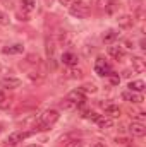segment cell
Returning <instances> with one entry per match:
<instances>
[{
  "instance_id": "obj_1",
  "label": "cell",
  "mask_w": 146,
  "mask_h": 147,
  "mask_svg": "<svg viewBox=\"0 0 146 147\" xmlns=\"http://www.w3.org/2000/svg\"><path fill=\"white\" fill-rule=\"evenodd\" d=\"M59 111L57 110H46L43 111L40 116H38V121L36 125H35V132H45V130H50L55 123H57V120H59Z\"/></svg>"
},
{
  "instance_id": "obj_2",
  "label": "cell",
  "mask_w": 146,
  "mask_h": 147,
  "mask_svg": "<svg viewBox=\"0 0 146 147\" xmlns=\"http://www.w3.org/2000/svg\"><path fill=\"white\" fill-rule=\"evenodd\" d=\"M33 134H36L35 130H29V132H24V130H17V132H12L7 139H5V146L7 147H16L19 142H23L24 139L31 137Z\"/></svg>"
},
{
  "instance_id": "obj_3",
  "label": "cell",
  "mask_w": 146,
  "mask_h": 147,
  "mask_svg": "<svg viewBox=\"0 0 146 147\" xmlns=\"http://www.w3.org/2000/svg\"><path fill=\"white\" fill-rule=\"evenodd\" d=\"M69 12H71V16H72V17H77V19H86V17L89 16V7H88V3H84V2H81V0H77V2H74L72 5L69 7Z\"/></svg>"
},
{
  "instance_id": "obj_4",
  "label": "cell",
  "mask_w": 146,
  "mask_h": 147,
  "mask_svg": "<svg viewBox=\"0 0 146 147\" xmlns=\"http://www.w3.org/2000/svg\"><path fill=\"white\" fill-rule=\"evenodd\" d=\"M93 70H95L96 75H100V77H108L110 74H112V67H110V63L105 60V58L98 57V58L95 60V67H93Z\"/></svg>"
},
{
  "instance_id": "obj_5",
  "label": "cell",
  "mask_w": 146,
  "mask_h": 147,
  "mask_svg": "<svg viewBox=\"0 0 146 147\" xmlns=\"http://www.w3.org/2000/svg\"><path fill=\"white\" fill-rule=\"evenodd\" d=\"M96 7L105 14H113L120 7V0H96Z\"/></svg>"
},
{
  "instance_id": "obj_6",
  "label": "cell",
  "mask_w": 146,
  "mask_h": 147,
  "mask_svg": "<svg viewBox=\"0 0 146 147\" xmlns=\"http://www.w3.org/2000/svg\"><path fill=\"white\" fill-rule=\"evenodd\" d=\"M0 86H2L3 89H10V91H14V89H17V87H21V86H23V80H21V79H17V77L7 75V77L0 79Z\"/></svg>"
},
{
  "instance_id": "obj_7",
  "label": "cell",
  "mask_w": 146,
  "mask_h": 147,
  "mask_svg": "<svg viewBox=\"0 0 146 147\" xmlns=\"http://www.w3.org/2000/svg\"><path fill=\"white\" fill-rule=\"evenodd\" d=\"M129 9L132 10V17L134 19H141L143 17V9H145V0H127Z\"/></svg>"
},
{
  "instance_id": "obj_8",
  "label": "cell",
  "mask_w": 146,
  "mask_h": 147,
  "mask_svg": "<svg viewBox=\"0 0 146 147\" xmlns=\"http://www.w3.org/2000/svg\"><path fill=\"white\" fill-rule=\"evenodd\" d=\"M107 51H108L110 57L115 58L117 62H119L120 58H124V55H126V50H124L122 45H110L108 48H107Z\"/></svg>"
},
{
  "instance_id": "obj_9",
  "label": "cell",
  "mask_w": 146,
  "mask_h": 147,
  "mask_svg": "<svg viewBox=\"0 0 146 147\" xmlns=\"http://www.w3.org/2000/svg\"><path fill=\"white\" fill-rule=\"evenodd\" d=\"M129 134L132 137H145L146 135V127L145 123H138V121H132L129 125Z\"/></svg>"
},
{
  "instance_id": "obj_10",
  "label": "cell",
  "mask_w": 146,
  "mask_h": 147,
  "mask_svg": "<svg viewBox=\"0 0 146 147\" xmlns=\"http://www.w3.org/2000/svg\"><path fill=\"white\" fill-rule=\"evenodd\" d=\"M122 99L132 105H141L143 103V96L139 92H132V91H124L122 92Z\"/></svg>"
},
{
  "instance_id": "obj_11",
  "label": "cell",
  "mask_w": 146,
  "mask_h": 147,
  "mask_svg": "<svg viewBox=\"0 0 146 147\" xmlns=\"http://www.w3.org/2000/svg\"><path fill=\"white\" fill-rule=\"evenodd\" d=\"M102 130H110V128H113V125H115V121H113V118H110L107 115H100L98 116V120L95 121Z\"/></svg>"
},
{
  "instance_id": "obj_12",
  "label": "cell",
  "mask_w": 146,
  "mask_h": 147,
  "mask_svg": "<svg viewBox=\"0 0 146 147\" xmlns=\"http://www.w3.org/2000/svg\"><path fill=\"white\" fill-rule=\"evenodd\" d=\"M117 22H119V26H120L122 29H131V28L134 26L136 19L132 17V14H124V16H120V17L117 19Z\"/></svg>"
},
{
  "instance_id": "obj_13",
  "label": "cell",
  "mask_w": 146,
  "mask_h": 147,
  "mask_svg": "<svg viewBox=\"0 0 146 147\" xmlns=\"http://www.w3.org/2000/svg\"><path fill=\"white\" fill-rule=\"evenodd\" d=\"M60 62L67 67H74V65H77V55L72 51H64L60 57Z\"/></svg>"
},
{
  "instance_id": "obj_14",
  "label": "cell",
  "mask_w": 146,
  "mask_h": 147,
  "mask_svg": "<svg viewBox=\"0 0 146 147\" xmlns=\"http://www.w3.org/2000/svg\"><path fill=\"white\" fill-rule=\"evenodd\" d=\"M131 63H132V70L136 74H143L146 70V62L143 57H132Z\"/></svg>"
},
{
  "instance_id": "obj_15",
  "label": "cell",
  "mask_w": 146,
  "mask_h": 147,
  "mask_svg": "<svg viewBox=\"0 0 146 147\" xmlns=\"http://www.w3.org/2000/svg\"><path fill=\"white\" fill-rule=\"evenodd\" d=\"M67 99H71V101H74L77 106H81V105H84V101H86V94L81 92L79 89H76V91H71V92L67 94Z\"/></svg>"
},
{
  "instance_id": "obj_16",
  "label": "cell",
  "mask_w": 146,
  "mask_h": 147,
  "mask_svg": "<svg viewBox=\"0 0 146 147\" xmlns=\"http://www.w3.org/2000/svg\"><path fill=\"white\" fill-rule=\"evenodd\" d=\"M103 111H105V115L110 116V118H119L120 113H122V110L119 108V105H113V103L103 105Z\"/></svg>"
},
{
  "instance_id": "obj_17",
  "label": "cell",
  "mask_w": 146,
  "mask_h": 147,
  "mask_svg": "<svg viewBox=\"0 0 146 147\" xmlns=\"http://www.w3.org/2000/svg\"><path fill=\"white\" fill-rule=\"evenodd\" d=\"M67 77H69V79H83V77H84V70H83L81 67H77V65L69 67V70H67Z\"/></svg>"
},
{
  "instance_id": "obj_18",
  "label": "cell",
  "mask_w": 146,
  "mask_h": 147,
  "mask_svg": "<svg viewBox=\"0 0 146 147\" xmlns=\"http://www.w3.org/2000/svg\"><path fill=\"white\" fill-rule=\"evenodd\" d=\"M5 55H17V53H23L24 51V46L23 45H10V46H5L3 50H2Z\"/></svg>"
},
{
  "instance_id": "obj_19",
  "label": "cell",
  "mask_w": 146,
  "mask_h": 147,
  "mask_svg": "<svg viewBox=\"0 0 146 147\" xmlns=\"http://www.w3.org/2000/svg\"><path fill=\"white\" fill-rule=\"evenodd\" d=\"M57 41H59L60 46H69L72 39H71V34H69L67 31H60V33L57 34Z\"/></svg>"
},
{
  "instance_id": "obj_20",
  "label": "cell",
  "mask_w": 146,
  "mask_h": 147,
  "mask_svg": "<svg viewBox=\"0 0 146 147\" xmlns=\"http://www.w3.org/2000/svg\"><path fill=\"white\" fill-rule=\"evenodd\" d=\"M127 87H129V91H132V92H141V91H145L146 84L143 80H131Z\"/></svg>"
},
{
  "instance_id": "obj_21",
  "label": "cell",
  "mask_w": 146,
  "mask_h": 147,
  "mask_svg": "<svg viewBox=\"0 0 146 147\" xmlns=\"http://www.w3.org/2000/svg\"><path fill=\"white\" fill-rule=\"evenodd\" d=\"M59 106L62 108V110H65V111H74V110H77L79 106L74 103V101H71V99H67V98H64L60 103H59Z\"/></svg>"
},
{
  "instance_id": "obj_22",
  "label": "cell",
  "mask_w": 146,
  "mask_h": 147,
  "mask_svg": "<svg viewBox=\"0 0 146 147\" xmlns=\"http://www.w3.org/2000/svg\"><path fill=\"white\" fill-rule=\"evenodd\" d=\"M21 7H23V12L29 14L36 9V0H21Z\"/></svg>"
},
{
  "instance_id": "obj_23",
  "label": "cell",
  "mask_w": 146,
  "mask_h": 147,
  "mask_svg": "<svg viewBox=\"0 0 146 147\" xmlns=\"http://www.w3.org/2000/svg\"><path fill=\"white\" fill-rule=\"evenodd\" d=\"M45 72H29L28 74V79L33 82V84H41L43 82V79H45Z\"/></svg>"
},
{
  "instance_id": "obj_24",
  "label": "cell",
  "mask_w": 146,
  "mask_h": 147,
  "mask_svg": "<svg viewBox=\"0 0 146 147\" xmlns=\"http://www.w3.org/2000/svg\"><path fill=\"white\" fill-rule=\"evenodd\" d=\"M79 91L84 92V94H86V92H88V94H89V92L95 94V92L98 91V87H96V84H93V82H86V84H83V86L79 87Z\"/></svg>"
},
{
  "instance_id": "obj_25",
  "label": "cell",
  "mask_w": 146,
  "mask_h": 147,
  "mask_svg": "<svg viewBox=\"0 0 146 147\" xmlns=\"http://www.w3.org/2000/svg\"><path fill=\"white\" fill-rule=\"evenodd\" d=\"M45 48H46V55L52 57L53 51H55V41H53V38L46 36V39H45Z\"/></svg>"
},
{
  "instance_id": "obj_26",
  "label": "cell",
  "mask_w": 146,
  "mask_h": 147,
  "mask_svg": "<svg viewBox=\"0 0 146 147\" xmlns=\"http://www.w3.org/2000/svg\"><path fill=\"white\" fill-rule=\"evenodd\" d=\"M117 31H113V29H108L105 34H103V43H108V45H112L115 39H117Z\"/></svg>"
},
{
  "instance_id": "obj_27",
  "label": "cell",
  "mask_w": 146,
  "mask_h": 147,
  "mask_svg": "<svg viewBox=\"0 0 146 147\" xmlns=\"http://www.w3.org/2000/svg\"><path fill=\"white\" fill-rule=\"evenodd\" d=\"M98 113L96 111H93V110H83V118L84 120H91V121H96L98 120Z\"/></svg>"
},
{
  "instance_id": "obj_28",
  "label": "cell",
  "mask_w": 146,
  "mask_h": 147,
  "mask_svg": "<svg viewBox=\"0 0 146 147\" xmlns=\"http://www.w3.org/2000/svg\"><path fill=\"white\" fill-rule=\"evenodd\" d=\"M26 60H28V63H31V65H40V63H41V60H40V57H38L36 53H29V55L26 57Z\"/></svg>"
},
{
  "instance_id": "obj_29",
  "label": "cell",
  "mask_w": 146,
  "mask_h": 147,
  "mask_svg": "<svg viewBox=\"0 0 146 147\" xmlns=\"http://www.w3.org/2000/svg\"><path fill=\"white\" fill-rule=\"evenodd\" d=\"M83 146H84V142H83L81 139L76 137V139H72V140H69L67 144H64L62 147H83Z\"/></svg>"
},
{
  "instance_id": "obj_30",
  "label": "cell",
  "mask_w": 146,
  "mask_h": 147,
  "mask_svg": "<svg viewBox=\"0 0 146 147\" xmlns=\"http://www.w3.org/2000/svg\"><path fill=\"white\" fill-rule=\"evenodd\" d=\"M76 139V134H65V135H62V137H59V144L60 146H64V144H67L69 140H72Z\"/></svg>"
},
{
  "instance_id": "obj_31",
  "label": "cell",
  "mask_w": 146,
  "mask_h": 147,
  "mask_svg": "<svg viewBox=\"0 0 146 147\" xmlns=\"http://www.w3.org/2000/svg\"><path fill=\"white\" fill-rule=\"evenodd\" d=\"M132 121H138V123H145L146 120V113H143V111H139V113H136V115H132Z\"/></svg>"
},
{
  "instance_id": "obj_32",
  "label": "cell",
  "mask_w": 146,
  "mask_h": 147,
  "mask_svg": "<svg viewBox=\"0 0 146 147\" xmlns=\"http://www.w3.org/2000/svg\"><path fill=\"white\" fill-rule=\"evenodd\" d=\"M9 22H10L9 16H7L5 12H2V10H0V26H9Z\"/></svg>"
},
{
  "instance_id": "obj_33",
  "label": "cell",
  "mask_w": 146,
  "mask_h": 147,
  "mask_svg": "<svg viewBox=\"0 0 146 147\" xmlns=\"http://www.w3.org/2000/svg\"><path fill=\"white\" fill-rule=\"evenodd\" d=\"M108 80H110V84H112V86H117V84H119V82H120V77H119V74H110L108 75Z\"/></svg>"
},
{
  "instance_id": "obj_34",
  "label": "cell",
  "mask_w": 146,
  "mask_h": 147,
  "mask_svg": "<svg viewBox=\"0 0 146 147\" xmlns=\"http://www.w3.org/2000/svg\"><path fill=\"white\" fill-rule=\"evenodd\" d=\"M0 3H2L5 9H14V3H16V0H0Z\"/></svg>"
},
{
  "instance_id": "obj_35",
  "label": "cell",
  "mask_w": 146,
  "mask_h": 147,
  "mask_svg": "<svg viewBox=\"0 0 146 147\" xmlns=\"http://www.w3.org/2000/svg\"><path fill=\"white\" fill-rule=\"evenodd\" d=\"M60 2V5H65V7H71L74 2H77V0H59Z\"/></svg>"
},
{
  "instance_id": "obj_36",
  "label": "cell",
  "mask_w": 146,
  "mask_h": 147,
  "mask_svg": "<svg viewBox=\"0 0 146 147\" xmlns=\"http://www.w3.org/2000/svg\"><path fill=\"white\" fill-rule=\"evenodd\" d=\"M19 16V21H29V17H28V14L26 12H23V14H17Z\"/></svg>"
},
{
  "instance_id": "obj_37",
  "label": "cell",
  "mask_w": 146,
  "mask_h": 147,
  "mask_svg": "<svg viewBox=\"0 0 146 147\" xmlns=\"http://www.w3.org/2000/svg\"><path fill=\"white\" fill-rule=\"evenodd\" d=\"M5 101H7V98H5V92H3V91L0 89V105H3Z\"/></svg>"
},
{
  "instance_id": "obj_38",
  "label": "cell",
  "mask_w": 146,
  "mask_h": 147,
  "mask_svg": "<svg viewBox=\"0 0 146 147\" xmlns=\"http://www.w3.org/2000/svg\"><path fill=\"white\" fill-rule=\"evenodd\" d=\"M93 147H108V146H105L103 142H100V140H98V142H95V144H93Z\"/></svg>"
},
{
  "instance_id": "obj_39",
  "label": "cell",
  "mask_w": 146,
  "mask_h": 147,
  "mask_svg": "<svg viewBox=\"0 0 146 147\" xmlns=\"http://www.w3.org/2000/svg\"><path fill=\"white\" fill-rule=\"evenodd\" d=\"M139 45H141V50H146V46H145V45H146L145 39H141V43H139Z\"/></svg>"
},
{
  "instance_id": "obj_40",
  "label": "cell",
  "mask_w": 146,
  "mask_h": 147,
  "mask_svg": "<svg viewBox=\"0 0 146 147\" xmlns=\"http://www.w3.org/2000/svg\"><path fill=\"white\" fill-rule=\"evenodd\" d=\"M28 147H43V146H41V144H29Z\"/></svg>"
}]
</instances>
